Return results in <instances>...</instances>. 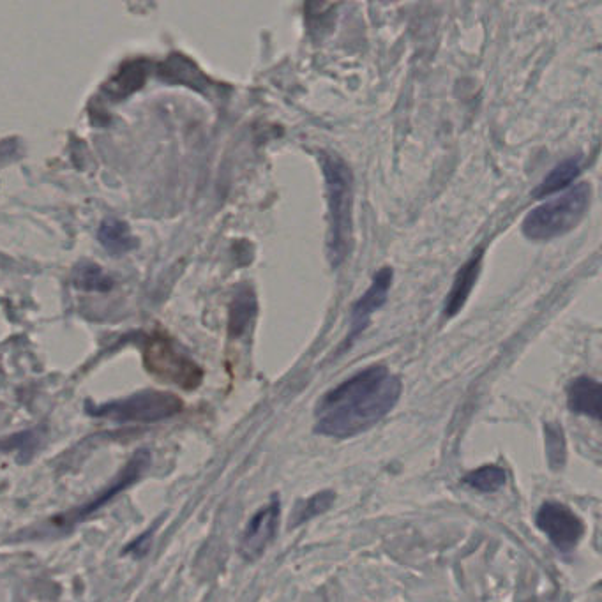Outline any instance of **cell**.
Masks as SVG:
<instances>
[{
  "label": "cell",
  "instance_id": "7c38bea8",
  "mask_svg": "<svg viewBox=\"0 0 602 602\" xmlns=\"http://www.w3.org/2000/svg\"><path fill=\"white\" fill-rule=\"evenodd\" d=\"M99 242L112 255L117 256L129 253L138 246V241H136L135 235L131 234L129 226L119 219H106L99 228Z\"/></svg>",
  "mask_w": 602,
  "mask_h": 602
},
{
  "label": "cell",
  "instance_id": "5b68a950",
  "mask_svg": "<svg viewBox=\"0 0 602 602\" xmlns=\"http://www.w3.org/2000/svg\"><path fill=\"white\" fill-rule=\"evenodd\" d=\"M182 401L168 392H138L131 398L113 401L99 407V415L115 421H159L181 412Z\"/></svg>",
  "mask_w": 602,
  "mask_h": 602
},
{
  "label": "cell",
  "instance_id": "7a4b0ae2",
  "mask_svg": "<svg viewBox=\"0 0 602 602\" xmlns=\"http://www.w3.org/2000/svg\"><path fill=\"white\" fill-rule=\"evenodd\" d=\"M320 159L329 211L327 253L332 267H339L350 255L354 241V175L336 154H322Z\"/></svg>",
  "mask_w": 602,
  "mask_h": 602
},
{
  "label": "cell",
  "instance_id": "4fadbf2b",
  "mask_svg": "<svg viewBox=\"0 0 602 602\" xmlns=\"http://www.w3.org/2000/svg\"><path fill=\"white\" fill-rule=\"evenodd\" d=\"M147 76V62L133 61L124 64L119 73L113 76L110 83H106L105 91L112 98H126L131 92L142 87Z\"/></svg>",
  "mask_w": 602,
  "mask_h": 602
},
{
  "label": "cell",
  "instance_id": "3957f363",
  "mask_svg": "<svg viewBox=\"0 0 602 602\" xmlns=\"http://www.w3.org/2000/svg\"><path fill=\"white\" fill-rule=\"evenodd\" d=\"M590 200L592 188L587 182H581L576 188L565 191L564 195L528 212L521 223V230L530 241H551L569 234L585 218Z\"/></svg>",
  "mask_w": 602,
  "mask_h": 602
},
{
  "label": "cell",
  "instance_id": "52a82bcc",
  "mask_svg": "<svg viewBox=\"0 0 602 602\" xmlns=\"http://www.w3.org/2000/svg\"><path fill=\"white\" fill-rule=\"evenodd\" d=\"M279 512H281L279 497L274 495L269 505L264 509H260L251 518L248 527H246V532L242 535L241 553L244 558L256 560L264 553L265 548L271 544L272 539L276 537V532H278Z\"/></svg>",
  "mask_w": 602,
  "mask_h": 602
},
{
  "label": "cell",
  "instance_id": "9c48e42d",
  "mask_svg": "<svg viewBox=\"0 0 602 602\" xmlns=\"http://www.w3.org/2000/svg\"><path fill=\"white\" fill-rule=\"evenodd\" d=\"M482 253H484L482 249H477V253H474V256L456 274V278L452 281L451 292L445 299V317H456L461 309L465 308L468 297L472 294L479 274H481L482 256H484Z\"/></svg>",
  "mask_w": 602,
  "mask_h": 602
},
{
  "label": "cell",
  "instance_id": "2e32d148",
  "mask_svg": "<svg viewBox=\"0 0 602 602\" xmlns=\"http://www.w3.org/2000/svg\"><path fill=\"white\" fill-rule=\"evenodd\" d=\"M73 283L87 292H106L113 286V281L99 265L80 264L73 274Z\"/></svg>",
  "mask_w": 602,
  "mask_h": 602
},
{
  "label": "cell",
  "instance_id": "6da1fadb",
  "mask_svg": "<svg viewBox=\"0 0 602 602\" xmlns=\"http://www.w3.org/2000/svg\"><path fill=\"white\" fill-rule=\"evenodd\" d=\"M401 380L385 366H369L322 396L315 408V431L350 438L368 431L396 407Z\"/></svg>",
  "mask_w": 602,
  "mask_h": 602
},
{
  "label": "cell",
  "instance_id": "5bb4252c",
  "mask_svg": "<svg viewBox=\"0 0 602 602\" xmlns=\"http://www.w3.org/2000/svg\"><path fill=\"white\" fill-rule=\"evenodd\" d=\"M580 175V163L576 159H567L564 163L555 166L551 174L535 189L534 196L544 198L567 188L576 177Z\"/></svg>",
  "mask_w": 602,
  "mask_h": 602
},
{
  "label": "cell",
  "instance_id": "ba28073f",
  "mask_svg": "<svg viewBox=\"0 0 602 602\" xmlns=\"http://www.w3.org/2000/svg\"><path fill=\"white\" fill-rule=\"evenodd\" d=\"M392 276H394V272L391 267L380 269L371 281V286L366 290V294L355 302L352 315H350V332H348L347 341H354L368 327L373 313L384 306L389 290H391Z\"/></svg>",
  "mask_w": 602,
  "mask_h": 602
},
{
  "label": "cell",
  "instance_id": "8992f818",
  "mask_svg": "<svg viewBox=\"0 0 602 602\" xmlns=\"http://www.w3.org/2000/svg\"><path fill=\"white\" fill-rule=\"evenodd\" d=\"M535 523L560 551L574 550L585 534V525L578 514H574L567 505L553 500L541 505L535 516Z\"/></svg>",
  "mask_w": 602,
  "mask_h": 602
},
{
  "label": "cell",
  "instance_id": "9a60e30c",
  "mask_svg": "<svg viewBox=\"0 0 602 602\" xmlns=\"http://www.w3.org/2000/svg\"><path fill=\"white\" fill-rule=\"evenodd\" d=\"M463 482L482 493H495L500 488H504L507 474H505L504 468L497 467V465H484V467L470 472Z\"/></svg>",
  "mask_w": 602,
  "mask_h": 602
},
{
  "label": "cell",
  "instance_id": "d6986e66",
  "mask_svg": "<svg viewBox=\"0 0 602 602\" xmlns=\"http://www.w3.org/2000/svg\"><path fill=\"white\" fill-rule=\"evenodd\" d=\"M546 437V456L553 470H560L565 465L567 451H565L564 431L557 424H546L544 428Z\"/></svg>",
  "mask_w": 602,
  "mask_h": 602
},
{
  "label": "cell",
  "instance_id": "277c9868",
  "mask_svg": "<svg viewBox=\"0 0 602 602\" xmlns=\"http://www.w3.org/2000/svg\"><path fill=\"white\" fill-rule=\"evenodd\" d=\"M143 362L152 375L184 389H195L202 382V369L175 348L170 338L156 334L149 339Z\"/></svg>",
  "mask_w": 602,
  "mask_h": 602
},
{
  "label": "cell",
  "instance_id": "ac0fdd59",
  "mask_svg": "<svg viewBox=\"0 0 602 602\" xmlns=\"http://www.w3.org/2000/svg\"><path fill=\"white\" fill-rule=\"evenodd\" d=\"M334 498H336V495L332 491H322V493L309 498L306 502H301L295 509L294 521H290V527H299L304 521L311 520V518L329 511Z\"/></svg>",
  "mask_w": 602,
  "mask_h": 602
},
{
  "label": "cell",
  "instance_id": "30bf717a",
  "mask_svg": "<svg viewBox=\"0 0 602 602\" xmlns=\"http://www.w3.org/2000/svg\"><path fill=\"white\" fill-rule=\"evenodd\" d=\"M567 405L574 414L587 415L601 421V384L590 377L572 380L567 387Z\"/></svg>",
  "mask_w": 602,
  "mask_h": 602
},
{
  "label": "cell",
  "instance_id": "e0dca14e",
  "mask_svg": "<svg viewBox=\"0 0 602 602\" xmlns=\"http://www.w3.org/2000/svg\"><path fill=\"white\" fill-rule=\"evenodd\" d=\"M255 313V295L251 294L249 290H242L241 294L235 297L234 304H232V311H230V332L234 336H239V334L246 331L248 325L251 324V320L255 317Z\"/></svg>",
  "mask_w": 602,
  "mask_h": 602
},
{
  "label": "cell",
  "instance_id": "8fae6325",
  "mask_svg": "<svg viewBox=\"0 0 602 602\" xmlns=\"http://www.w3.org/2000/svg\"><path fill=\"white\" fill-rule=\"evenodd\" d=\"M161 75L170 82L186 83L196 91L209 92L214 83L202 73L195 62L189 61L184 55H172L161 68Z\"/></svg>",
  "mask_w": 602,
  "mask_h": 602
}]
</instances>
